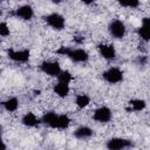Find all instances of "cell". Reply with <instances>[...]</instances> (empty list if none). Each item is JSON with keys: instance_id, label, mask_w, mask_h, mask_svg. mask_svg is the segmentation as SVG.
Listing matches in <instances>:
<instances>
[{"instance_id": "obj_8", "label": "cell", "mask_w": 150, "mask_h": 150, "mask_svg": "<svg viewBox=\"0 0 150 150\" xmlns=\"http://www.w3.org/2000/svg\"><path fill=\"white\" fill-rule=\"evenodd\" d=\"M11 15L14 16V18H16V19L29 21L34 16V9L29 5H21L18 8H15L13 12H11Z\"/></svg>"}, {"instance_id": "obj_10", "label": "cell", "mask_w": 150, "mask_h": 150, "mask_svg": "<svg viewBox=\"0 0 150 150\" xmlns=\"http://www.w3.org/2000/svg\"><path fill=\"white\" fill-rule=\"evenodd\" d=\"M97 52L103 59H105L108 61L114 60L116 57V49L110 43H98L97 45Z\"/></svg>"}, {"instance_id": "obj_2", "label": "cell", "mask_w": 150, "mask_h": 150, "mask_svg": "<svg viewBox=\"0 0 150 150\" xmlns=\"http://www.w3.org/2000/svg\"><path fill=\"white\" fill-rule=\"evenodd\" d=\"M43 21L55 30H62L66 26V19L60 13H49L43 16Z\"/></svg>"}, {"instance_id": "obj_21", "label": "cell", "mask_w": 150, "mask_h": 150, "mask_svg": "<svg viewBox=\"0 0 150 150\" xmlns=\"http://www.w3.org/2000/svg\"><path fill=\"white\" fill-rule=\"evenodd\" d=\"M117 4L125 8H137L139 6V0H116Z\"/></svg>"}, {"instance_id": "obj_22", "label": "cell", "mask_w": 150, "mask_h": 150, "mask_svg": "<svg viewBox=\"0 0 150 150\" xmlns=\"http://www.w3.org/2000/svg\"><path fill=\"white\" fill-rule=\"evenodd\" d=\"M0 35L2 38H6V36L9 35V27H8V25L5 21H2L0 23Z\"/></svg>"}, {"instance_id": "obj_4", "label": "cell", "mask_w": 150, "mask_h": 150, "mask_svg": "<svg viewBox=\"0 0 150 150\" xmlns=\"http://www.w3.org/2000/svg\"><path fill=\"white\" fill-rule=\"evenodd\" d=\"M108 32L110 34L111 38L114 39H123L125 36V33H127V28H125V25L123 21L121 20H112L109 22L108 25Z\"/></svg>"}, {"instance_id": "obj_23", "label": "cell", "mask_w": 150, "mask_h": 150, "mask_svg": "<svg viewBox=\"0 0 150 150\" xmlns=\"http://www.w3.org/2000/svg\"><path fill=\"white\" fill-rule=\"evenodd\" d=\"M136 62H137V64H139V66H144V64H146V62H148V57H146L145 55H139V56H137Z\"/></svg>"}, {"instance_id": "obj_6", "label": "cell", "mask_w": 150, "mask_h": 150, "mask_svg": "<svg viewBox=\"0 0 150 150\" xmlns=\"http://www.w3.org/2000/svg\"><path fill=\"white\" fill-rule=\"evenodd\" d=\"M39 69L43 74H46L48 76H55V77H57V75L62 70L61 69V66H60V63L57 61H47V60L46 61H42L40 63Z\"/></svg>"}, {"instance_id": "obj_9", "label": "cell", "mask_w": 150, "mask_h": 150, "mask_svg": "<svg viewBox=\"0 0 150 150\" xmlns=\"http://www.w3.org/2000/svg\"><path fill=\"white\" fill-rule=\"evenodd\" d=\"M111 117H112L111 109L105 105L96 108L93 112V120L98 123H108V122H110Z\"/></svg>"}, {"instance_id": "obj_3", "label": "cell", "mask_w": 150, "mask_h": 150, "mask_svg": "<svg viewBox=\"0 0 150 150\" xmlns=\"http://www.w3.org/2000/svg\"><path fill=\"white\" fill-rule=\"evenodd\" d=\"M102 79L109 84H116L123 81V71L117 67H110L102 73Z\"/></svg>"}, {"instance_id": "obj_11", "label": "cell", "mask_w": 150, "mask_h": 150, "mask_svg": "<svg viewBox=\"0 0 150 150\" xmlns=\"http://www.w3.org/2000/svg\"><path fill=\"white\" fill-rule=\"evenodd\" d=\"M137 34L142 41H150V16H145L142 19L141 26L137 28Z\"/></svg>"}, {"instance_id": "obj_25", "label": "cell", "mask_w": 150, "mask_h": 150, "mask_svg": "<svg viewBox=\"0 0 150 150\" xmlns=\"http://www.w3.org/2000/svg\"><path fill=\"white\" fill-rule=\"evenodd\" d=\"M53 2H54V4H59V2H60V0H53Z\"/></svg>"}, {"instance_id": "obj_7", "label": "cell", "mask_w": 150, "mask_h": 150, "mask_svg": "<svg viewBox=\"0 0 150 150\" xmlns=\"http://www.w3.org/2000/svg\"><path fill=\"white\" fill-rule=\"evenodd\" d=\"M7 56L9 60L18 62V63H26L29 61L30 57V52L28 49H8L7 50Z\"/></svg>"}, {"instance_id": "obj_24", "label": "cell", "mask_w": 150, "mask_h": 150, "mask_svg": "<svg viewBox=\"0 0 150 150\" xmlns=\"http://www.w3.org/2000/svg\"><path fill=\"white\" fill-rule=\"evenodd\" d=\"M82 4H84V5H91V4H94L95 2V0H80Z\"/></svg>"}, {"instance_id": "obj_20", "label": "cell", "mask_w": 150, "mask_h": 150, "mask_svg": "<svg viewBox=\"0 0 150 150\" xmlns=\"http://www.w3.org/2000/svg\"><path fill=\"white\" fill-rule=\"evenodd\" d=\"M57 81L69 84V83L73 81V75H71V73L68 71V70H61V73L57 75Z\"/></svg>"}, {"instance_id": "obj_14", "label": "cell", "mask_w": 150, "mask_h": 150, "mask_svg": "<svg viewBox=\"0 0 150 150\" xmlns=\"http://www.w3.org/2000/svg\"><path fill=\"white\" fill-rule=\"evenodd\" d=\"M21 123L25 125V127H28V128H34L36 125H39L41 123V118H39L34 112H26L22 118H21Z\"/></svg>"}, {"instance_id": "obj_18", "label": "cell", "mask_w": 150, "mask_h": 150, "mask_svg": "<svg viewBox=\"0 0 150 150\" xmlns=\"http://www.w3.org/2000/svg\"><path fill=\"white\" fill-rule=\"evenodd\" d=\"M70 122H71V120L69 118L68 115H66V114H59L55 129H59V130L68 129V127L70 125Z\"/></svg>"}, {"instance_id": "obj_12", "label": "cell", "mask_w": 150, "mask_h": 150, "mask_svg": "<svg viewBox=\"0 0 150 150\" xmlns=\"http://www.w3.org/2000/svg\"><path fill=\"white\" fill-rule=\"evenodd\" d=\"M57 117H59V114H56L55 111H46L42 116H41V123H43L45 125L52 128V129H55L56 127V122H57Z\"/></svg>"}, {"instance_id": "obj_15", "label": "cell", "mask_w": 150, "mask_h": 150, "mask_svg": "<svg viewBox=\"0 0 150 150\" xmlns=\"http://www.w3.org/2000/svg\"><path fill=\"white\" fill-rule=\"evenodd\" d=\"M53 91H54V94H55L56 96L63 98V97L68 96V94H69V91H70V88H69V84L57 81V82L54 84V87H53Z\"/></svg>"}, {"instance_id": "obj_16", "label": "cell", "mask_w": 150, "mask_h": 150, "mask_svg": "<svg viewBox=\"0 0 150 150\" xmlns=\"http://www.w3.org/2000/svg\"><path fill=\"white\" fill-rule=\"evenodd\" d=\"M2 107H4V109H5L6 111H8V112H14V111H16L18 108H19V100H18V97L12 96V97L6 98V100L2 102Z\"/></svg>"}, {"instance_id": "obj_1", "label": "cell", "mask_w": 150, "mask_h": 150, "mask_svg": "<svg viewBox=\"0 0 150 150\" xmlns=\"http://www.w3.org/2000/svg\"><path fill=\"white\" fill-rule=\"evenodd\" d=\"M56 54L67 56L69 60H71L73 62H76V63H86L89 60L88 52L82 48H70V47L61 46L56 50Z\"/></svg>"}, {"instance_id": "obj_5", "label": "cell", "mask_w": 150, "mask_h": 150, "mask_svg": "<svg viewBox=\"0 0 150 150\" xmlns=\"http://www.w3.org/2000/svg\"><path fill=\"white\" fill-rule=\"evenodd\" d=\"M107 149L109 150H122V149H129L134 146V142L128 138L123 137H112L107 141L105 143Z\"/></svg>"}, {"instance_id": "obj_13", "label": "cell", "mask_w": 150, "mask_h": 150, "mask_svg": "<svg viewBox=\"0 0 150 150\" xmlns=\"http://www.w3.org/2000/svg\"><path fill=\"white\" fill-rule=\"evenodd\" d=\"M73 135L77 139H88V138L93 137L94 130L90 127H88V125H80V127H77L75 129Z\"/></svg>"}, {"instance_id": "obj_17", "label": "cell", "mask_w": 150, "mask_h": 150, "mask_svg": "<svg viewBox=\"0 0 150 150\" xmlns=\"http://www.w3.org/2000/svg\"><path fill=\"white\" fill-rule=\"evenodd\" d=\"M128 104H129L128 110H132V111H142L146 107V102L142 98H132L129 101Z\"/></svg>"}, {"instance_id": "obj_19", "label": "cell", "mask_w": 150, "mask_h": 150, "mask_svg": "<svg viewBox=\"0 0 150 150\" xmlns=\"http://www.w3.org/2000/svg\"><path fill=\"white\" fill-rule=\"evenodd\" d=\"M90 103V97L87 95V94H80L75 97V104L80 108V109H83L86 108L88 104Z\"/></svg>"}]
</instances>
